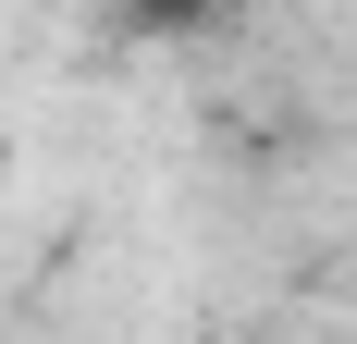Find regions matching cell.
I'll list each match as a JSON object with an SVG mask.
<instances>
[{"mask_svg":"<svg viewBox=\"0 0 357 344\" xmlns=\"http://www.w3.org/2000/svg\"><path fill=\"white\" fill-rule=\"evenodd\" d=\"M0 172H13V136H0Z\"/></svg>","mask_w":357,"mask_h":344,"instance_id":"6da1fadb","label":"cell"}]
</instances>
